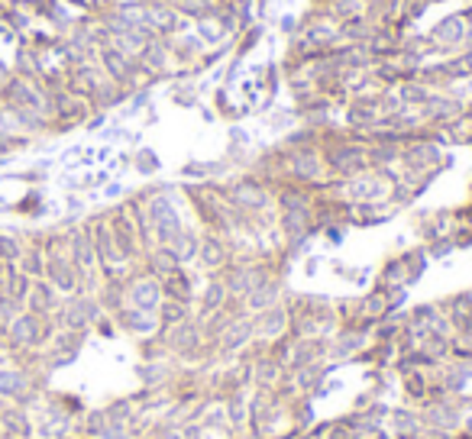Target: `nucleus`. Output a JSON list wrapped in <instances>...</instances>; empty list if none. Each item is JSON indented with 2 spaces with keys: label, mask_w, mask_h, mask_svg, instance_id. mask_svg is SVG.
<instances>
[{
  "label": "nucleus",
  "mask_w": 472,
  "mask_h": 439,
  "mask_svg": "<svg viewBox=\"0 0 472 439\" xmlns=\"http://www.w3.org/2000/svg\"><path fill=\"white\" fill-rule=\"evenodd\" d=\"M0 423H4V436L36 439V420H33V410L20 407V404H0Z\"/></svg>",
  "instance_id": "obj_1"
},
{
  "label": "nucleus",
  "mask_w": 472,
  "mask_h": 439,
  "mask_svg": "<svg viewBox=\"0 0 472 439\" xmlns=\"http://www.w3.org/2000/svg\"><path fill=\"white\" fill-rule=\"evenodd\" d=\"M26 311L36 313V317H52V313H59V291H55L46 278L33 281V291H30V297H26Z\"/></svg>",
  "instance_id": "obj_2"
},
{
  "label": "nucleus",
  "mask_w": 472,
  "mask_h": 439,
  "mask_svg": "<svg viewBox=\"0 0 472 439\" xmlns=\"http://www.w3.org/2000/svg\"><path fill=\"white\" fill-rule=\"evenodd\" d=\"M130 303L136 307V311H143V313H153L155 307L162 303L159 284H153V281H136V284L130 288Z\"/></svg>",
  "instance_id": "obj_3"
},
{
  "label": "nucleus",
  "mask_w": 472,
  "mask_h": 439,
  "mask_svg": "<svg viewBox=\"0 0 472 439\" xmlns=\"http://www.w3.org/2000/svg\"><path fill=\"white\" fill-rule=\"evenodd\" d=\"M16 265H20V272H23V275H30L33 281L46 278V249H39V246H26Z\"/></svg>",
  "instance_id": "obj_4"
},
{
  "label": "nucleus",
  "mask_w": 472,
  "mask_h": 439,
  "mask_svg": "<svg viewBox=\"0 0 472 439\" xmlns=\"http://www.w3.org/2000/svg\"><path fill=\"white\" fill-rule=\"evenodd\" d=\"M23 239L16 233H7V229H0V262L4 265H16L20 262V255H23Z\"/></svg>",
  "instance_id": "obj_5"
},
{
  "label": "nucleus",
  "mask_w": 472,
  "mask_h": 439,
  "mask_svg": "<svg viewBox=\"0 0 472 439\" xmlns=\"http://www.w3.org/2000/svg\"><path fill=\"white\" fill-rule=\"evenodd\" d=\"M391 420H395L398 436H418V426H420V416H418V414H408V410H395V414H391Z\"/></svg>",
  "instance_id": "obj_6"
},
{
  "label": "nucleus",
  "mask_w": 472,
  "mask_h": 439,
  "mask_svg": "<svg viewBox=\"0 0 472 439\" xmlns=\"http://www.w3.org/2000/svg\"><path fill=\"white\" fill-rule=\"evenodd\" d=\"M230 330H233V333H227V336H223V349H227V352L240 349V346H243V342L252 336V326H249V323H233Z\"/></svg>",
  "instance_id": "obj_7"
},
{
  "label": "nucleus",
  "mask_w": 472,
  "mask_h": 439,
  "mask_svg": "<svg viewBox=\"0 0 472 439\" xmlns=\"http://www.w3.org/2000/svg\"><path fill=\"white\" fill-rule=\"evenodd\" d=\"M285 326V313L282 311H272V317H266V323H262V336H278Z\"/></svg>",
  "instance_id": "obj_8"
},
{
  "label": "nucleus",
  "mask_w": 472,
  "mask_h": 439,
  "mask_svg": "<svg viewBox=\"0 0 472 439\" xmlns=\"http://www.w3.org/2000/svg\"><path fill=\"white\" fill-rule=\"evenodd\" d=\"M139 378L146 385H159V378H165V365H143L139 368Z\"/></svg>",
  "instance_id": "obj_9"
},
{
  "label": "nucleus",
  "mask_w": 472,
  "mask_h": 439,
  "mask_svg": "<svg viewBox=\"0 0 472 439\" xmlns=\"http://www.w3.org/2000/svg\"><path fill=\"white\" fill-rule=\"evenodd\" d=\"M246 420V397H233V404H230V423H243Z\"/></svg>",
  "instance_id": "obj_10"
},
{
  "label": "nucleus",
  "mask_w": 472,
  "mask_h": 439,
  "mask_svg": "<svg viewBox=\"0 0 472 439\" xmlns=\"http://www.w3.org/2000/svg\"><path fill=\"white\" fill-rule=\"evenodd\" d=\"M184 317V311L182 307H178L175 301L172 303H165V307H162V320H165V323H175V320H182Z\"/></svg>",
  "instance_id": "obj_11"
},
{
  "label": "nucleus",
  "mask_w": 472,
  "mask_h": 439,
  "mask_svg": "<svg viewBox=\"0 0 472 439\" xmlns=\"http://www.w3.org/2000/svg\"><path fill=\"white\" fill-rule=\"evenodd\" d=\"M275 375H278V365H275V362H262L259 365V378H256V381H259V385H269Z\"/></svg>",
  "instance_id": "obj_12"
},
{
  "label": "nucleus",
  "mask_w": 472,
  "mask_h": 439,
  "mask_svg": "<svg viewBox=\"0 0 472 439\" xmlns=\"http://www.w3.org/2000/svg\"><path fill=\"white\" fill-rule=\"evenodd\" d=\"M207 265H217V262H220V258H223V249H220V246H217V243H207Z\"/></svg>",
  "instance_id": "obj_13"
},
{
  "label": "nucleus",
  "mask_w": 472,
  "mask_h": 439,
  "mask_svg": "<svg viewBox=\"0 0 472 439\" xmlns=\"http://www.w3.org/2000/svg\"><path fill=\"white\" fill-rule=\"evenodd\" d=\"M220 301H223V288H217V284H213L211 294H207V307H220Z\"/></svg>",
  "instance_id": "obj_14"
},
{
  "label": "nucleus",
  "mask_w": 472,
  "mask_h": 439,
  "mask_svg": "<svg viewBox=\"0 0 472 439\" xmlns=\"http://www.w3.org/2000/svg\"><path fill=\"white\" fill-rule=\"evenodd\" d=\"M136 165L143 168V172H153V168H155V155H153V152H143V162L136 159Z\"/></svg>",
  "instance_id": "obj_15"
},
{
  "label": "nucleus",
  "mask_w": 472,
  "mask_h": 439,
  "mask_svg": "<svg viewBox=\"0 0 472 439\" xmlns=\"http://www.w3.org/2000/svg\"><path fill=\"white\" fill-rule=\"evenodd\" d=\"M162 439H184V436H178L175 430H168V433H165V436H162Z\"/></svg>",
  "instance_id": "obj_16"
},
{
  "label": "nucleus",
  "mask_w": 472,
  "mask_h": 439,
  "mask_svg": "<svg viewBox=\"0 0 472 439\" xmlns=\"http://www.w3.org/2000/svg\"><path fill=\"white\" fill-rule=\"evenodd\" d=\"M459 439H472V436H459Z\"/></svg>",
  "instance_id": "obj_17"
},
{
  "label": "nucleus",
  "mask_w": 472,
  "mask_h": 439,
  "mask_svg": "<svg viewBox=\"0 0 472 439\" xmlns=\"http://www.w3.org/2000/svg\"><path fill=\"white\" fill-rule=\"evenodd\" d=\"M4 439H16V436H4Z\"/></svg>",
  "instance_id": "obj_18"
},
{
  "label": "nucleus",
  "mask_w": 472,
  "mask_h": 439,
  "mask_svg": "<svg viewBox=\"0 0 472 439\" xmlns=\"http://www.w3.org/2000/svg\"><path fill=\"white\" fill-rule=\"evenodd\" d=\"M84 439H94V436H84Z\"/></svg>",
  "instance_id": "obj_19"
}]
</instances>
